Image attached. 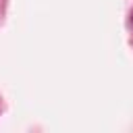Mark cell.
Listing matches in <instances>:
<instances>
[{
	"label": "cell",
	"instance_id": "1",
	"mask_svg": "<svg viewBox=\"0 0 133 133\" xmlns=\"http://www.w3.org/2000/svg\"><path fill=\"white\" fill-rule=\"evenodd\" d=\"M131 25H133V10H131Z\"/></svg>",
	"mask_w": 133,
	"mask_h": 133
}]
</instances>
